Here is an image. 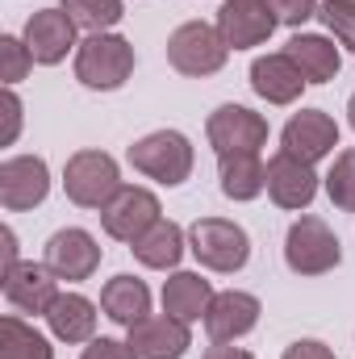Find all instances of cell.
Returning a JSON list of instances; mask_svg holds the SVG:
<instances>
[{
  "label": "cell",
  "instance_id": "obj_1",
  "mask_svg": "<svg viewBox=\"0 0 355 359\" xmlns=\"http://www.w3.org/2000/svg\"><path fill=\"white\" fill-rule=\"evenodd\" d=\"M126 159H130V168H134L138 176L155 180V184H163V188H180L184 180L192 176V163H196L192 142H188V134H180V130L142 134L138 142H130Z\"/></svg>",
  "mask_w": 355,
  "mask_h": 359
},
{
  "label": "cell",
  "instance_id": "obj_2",
  "mask_svg": "<svg viewBox=\"0 0 355 359\" xmlns=\"http://www.w3.org/2000/svg\"><path fill=\"white\" fill-rule=\"evenodd\" d=\"M134 46L121 34H88L76 50V80L92 92H117L134 76Z\"/></svg>",
  "mask_w": 355,
  "mask_h": 359
},
{
  "label": "cell",
  "instance_id": "obj_3",
  "mask_svg": "<svg viewBox=\"0 0 355 359\" xmlns=\"http://www.w3.org/2000/svg\"><path fill=\"white\" fill-rule=\"evenodd\" d=\"M188 251L209 271H243L251 259V238L230 217H196L188 226Z\"/></svg>",
  "mask_w": 355,
  "mask_h": 359
},
{
  "label": "cell",
  "instance_id": "obj_4",
  "mask_svg": "<svg viewBox=\"0 0 355 359\" xmlns=\"http://www.w3.org/2000/svg\"><path fill=\"white\" fill-rule=\"evenodd\" d=\"M226 59H230V46L217 34V25H209V21H184L168 38V63L188 80L217 76L226 67Z\"/></svg>",
  "mask_w": 355,
  "mask_h": 359
},
{
  "label": "cell",
  "instance_id": "obj_5",
  "mask_svg": "<svg viewBox=\"0 0 355 359\" xmlns=\"http://www.w3.org/2000/svg\"><path fill=\"white\" fill-rule=\"evenodd\" d=\"M284 264L293 276H326L343 264V247L322 217L301 213L284 234Z\"/></svg>",
  "mask_w": 355,
  "mask_h": 359
},
{
  "label": "cell",
  "instance_id": "obj_6",
  "mask_svg": "<svg viewBox=\"0 0 355 359\" xmlns=\"http://www.w3.org/2000/svg\"><path fill=\"white\" fill-rule=\"evenodd\" d=\"M121 188L117 159L109 151H76L63 163V192L80 209H105Z\"/></svg>",
  "mask_w": 355,
  "mask_h": 359
},
{
  "label": "cell",
  "instance_id": "obj_7",
  "mask_svg": "<svg viewBox=\"0 0 355 359\" xmlns=\"http://www.w3.org/2000/svg\"><path fill=\"white\" fill-rule=\"evenodd\" d=\"M205 138L217 151V159L222 155H260L267 147V117L247 104H222L209 113Z\"/></svg>",
  "mask_w": 355,
  "mask_h": 359
},
{
  "label": "cell",
  "instance_id": "obj_8",
  "mask_svg": "<svg viewBox=\"0 0 355 359\" xmlns=\"http://www.w3.org/2000/svg\"><path fill=\"white\" fill-rule=\"evenodd\" d=\"M159 217H163L159 196H155L151 188H138V184H121L117 196L100 209V226H105V234L117 238V243H138Z\"/></svg>",
  "mask_w": 355,
  "mask_h": 359
},
{
  "label": "cell",
  "instance_id": "obj_9",
  "mask_svg": "<svg viewBox=\"0 0 355 359\" xmlns=\"http://www.w3.org/2000/svg\"><path fill=\"white\" fill-rule=\"evenodd\" d=\"M51 196V168L42 155H8L0 163V205L4 213L38 209Z\"/></svg>",
  "mask_w": 355,
  "mask_h": 359
},
{
  "label": "cell",
  "instance_id": "obj_10",
  "mask_svg": "<svg viewBox=\"0 0 355 359\" xmlns=\"http://www.w3.org/2000/svg\"><path fill=\"white\" fill-rule=\"evenodd\" d=\"M0 292H4V301L13 305V313L46 318V309H51L55 297H59V276L46 268V264L21 259V264H13L8 271H0Z\"/></svg>",
  "mask_w": 355,
  "mask_h": 359
},
{
  "label": "cell",
  "instance_id": "obj_11",
  "mask_svg": "<svg viewBox=\"0 0 355 359\" xmlns=\"http://www.w3.org/2000/svg\"><path fill=\"white\" fill-rule=\"evenodd\" d=\"M335 147H339V121L322 109H301L280 130V151L305 163H322L326 155H335Z\"/></svg>",
  "mask_w": 355,
  "mask_h": 359
},
{
  "label": "cell",
  "instance_id": "obj_12",
  "mask_svg": "<svg viewBox=\"0 0 355 359\" xmlns=\"http://www.w3.org/2000/svg\"><path fill=\"white\" fill-rule=\"evenodd\" d=\"M42 264L55 271L59 280L80 284V280H92V276H96V268H100V247H96V238H92L88 230L67 226V230H55V234L46 238Z\"/></svg>",
  "mask_w": 355,
  "mask_h": 359
},
{
  "label": "cell",
  "instance_id": "obj_13",
  "mask_svg": "<svg viewBox=\"0 0 355 359\" xmlns=\"http://www.w3.org/2000/svg\"><path fill=\"white\" fill-rule=\"evenodd\" d=\"M76 29H80V25H76L63 8H38V13L25 21L21 38H25V46H29V55H34L38 67H55V63L67 59V50H80Z\"/></svg>",
  "mask_w": 355,
  "mask_h": 359
},
{
  "label": "cell",
  "instance_id": "obj_14",
  "mask_svg": "<svg viewBox=\"0 0 355 359\" xmlns=\"http://www.w3.org/2000/svg\"><path fill=\"white\" fill-rule=\"evenodd\" d=\"M267 196H272L276 209H309L314 196H318L314 163H305L288 151H276L267 159Z\"/></svg>",
  "mask_w": 355,
  "mask_h": 359
},
{
  "label": "cell",
  "instance_id": "obj_15",
  "mask_svg": "<svg viewBox=\"0 0 355 359\" xmlns=\"http://www.w3.org/2000/svg\"><path fill=\"white\" fill-rule=\"evenodd\" d=\"M213 25H217V34L226 38L230 50H251V46H264L280 21L267 13L264 0H226L217 8Z\"/></svg>",
  "mask_w": 355,
  "mask_h": 359
},
{
  "label": "cell",
  "instance_id": "obj_16",
  "mask_svg": "<svg viewBox=\"0 0 355 359\" xmlns=\"http://www.w3.org/2000/svg\"><path fill=\"white\" fill-rule=\"evenodd\" d=\"M260 313H264V305H260L255 292L226 288V292L213 297V305L205 313V330H209L213 343H234V339H243L260 326Z\"/></svg>",
  "mask_w": 355,
  "mask_h": 359
},
{
  "label": "cell",
  "instance_id": "obj_17",
  "mask_svg": "<svg viewBox=\"0 0 355 359\" xmlns=\"http://www.w3.org/2000/svg\"><path fill=\"white\" fill-rule=\"evenodd\" d=\"M130 347L138 359H180L192 347L188 322H180L172 313H147L142 322L130 326Z\"/></svg>",
  "mask_w": 355,
  "mask_h": 359
},
{
  "label": "cell",
  "instance_id": "obj_18",
  "mask_svg": "<svg viewBox=\"0 0 355 359\" xmlns=\"http://www.w3.org/2000/svg\"><path fill=\"white\" fill-rule=\"evenodd\" d=\"M251 88H255V96H264L267 104H293L309 84L297 72V63L280 50V55H260L251 63Z\"/></svg>",
  "mask_w": 355,
  "mask_h": 359
},
{
  "label": "cell",
  "instance_id": "obj_19",
  "mask_svg": "<svg viewBox=\"0 0 355 359\" xmlns=\"http://www.w3.org/2000/svg\"><path fill=\"white\" fill-rule=\"evenodd\" d=\"M213 284L201 271H172L163 280V313H172L180 322H205L209 305H213Z\"/></svg>",
  "mask_w": 355,
  "mask_h": 359
},
{
  "label": "cell",
  "instance_id": "obj_20",
  "mask_svg": "<svg viewBox=\"0 0 355 359\" xmlns=\"http://www.w3.org/2000/svg\"><path fill=\"white\" fill-rule=\"evenodd\" d=\"M284 55L297 63L305 84H330L339 76V67H343V50L330 38H322V34H293Z\"/></svg>",
  "mask_w": 355,
  "mask_h": 359
},
{
  "label": "cell",
  "instance_id": "obj_21",
  "mask_svg": "<svg viewBox=\"0 0 355 359\" xmlns=\"http://www.w3.org/2000/svg\"><path fill=\"white\" fill-rule=\"evenodd\" d=\"M46 326L59 343L76 347V343H92L96 339V305L84 292H59L55 305L46 309Z\"/></svg>",
  "mask_w": 355,
  "mask_h": 359
},
{
  "label": "cell",
  "instance_id": "obj_22",
  "mask_svg": "<svg viewBox=\"0 0 355 359\" xmlns=\"http://www.w3.org/2000/svg\"><path fill=\"white\" fill-rule=\"evenodd\" d=\"M130 251H134V259L142 264V268L151 271H176L180 259H184V251H188V234L180 230L172 217H159L138 243H130Z\"/></svg>",
  "mask_w": 355,
  "mask_h": 359
},
{
  "label": "cell",
  "instance_id": "obj_23",
  "mask_svg": "<svg viewBox=\"0 0 355 359\" xmlns=\"http://www.w3.org/2000/svg\"><path fill=\"white\" fill-rule=\"evenodd\" d=\"M100 309H105L109 322H117V326L130 330L134 322H142V318L151 313V288H147L138 276L121 271V276H113V280L100 288Z\"/></svg>",
  "mask_w": 355,
  "mask_h": 359
},
{
  "label": "cell",
  "instance_id": "obj_24",
  "mask_svg": "<svg viewBox=\"0 0 355 359\" xmlns=\"http://www.w3.org/2000/svg\"><path fill=\"white\" fill-rule=\"evenodd\" d=\"M217 184L226 201H255L267 192V168L260 155H222L217 159Z\"/></svg>",
  "mask_w": 355,
  "mask_h": 359
},
{
  "label": "cell",
  "instance_id": "obj_25",
  "mask_svg": "<svg viewBox=\"0 0 355 359\" xmlns=\"http://www.w3.org/2000/svg\"><path fill=\"white\" fill-rule=\"evenodd\" d=\"M0 359H55V347L21 313H4L0 318Z\"/></svg>",
  "mask_w": 355,
  "mask_h": 359
},
{
  "label": "cell",
  "instance_id": "obj_26",
  "mask_svg": "<svg viewBox=\"0 0 355 359\" xmlns=\"http://www.w3.org/2000/svg\"><path fill=\"white\" fill-rule=\"evenodd\" d=\"M80 29H88V34H109L121 17H126V4L121 0H63L59 4Z\"/></svg>",
  "mask_w": 355,
  "mask_h": 359
},
{
  "label": "cell",
  "instance_id": "obj_27",
  "mask_svg": "<svg viewBox=\"0 0 355 359\" xmlns=\"http://www.w3.org/2000/svg\"><path fill=\"white\" fill-rule=\"evenodd\" d=\"M326 196H330L335 209L355 213V147H347V151L335 155V163H330V172H326Z\"/></svg>",
  "mask_w": 355,
  "mask_h": 359
},
{
  "label": "cell",
  "instance_id": "obj_28",
  "mask_svg": "<svg viewBox=\"0 0 355 359\" xmlns=\"http://www.w3.org/2000/svg\"><path fill=\"white\" fill-rule=\"evenodd\" d=\"M34 67V55L25 46V38H13V34H0V80L4 88H17Z\"/></svg>",
  "mask_w": 355,
  "mask_h": 359
},
{
  "label": "cell",
  "instance_id": "obj_29",
  "mask_svg": "<svg viewBox=\"0 0 355 359\" xmlns=\"http://www.w3.org/2000/svg\"><path fill=\"white\" fill-rule=\"evenodd\" d=\"M318 21L335 34L339 46L355 50V0H322L318 4Z\"/></svg>",
  "mask_w": 355,
  "mask_h": 359
},
{
  "label": "cell",
  "instance_id": "obj_30",
  "mask_svg": "<svg viewBox=\"0 0 355 359\" xmlns=\"http://www.w3.org/2000/svg\"><path fill=\"white\" fill-rule=\"evenodd\" d=\"M264 4L280 25H293V29H301L309 17H318V0H264Z\"/></svg>",
  "mask_w": 355,
  "mask_h": 359
},
{
  "label": "cell",
  "instance_id": "obj_31",
  "mask_svg": "<svg viewBox=\"0 0 355 359\" xmlns=\"http://www.w3.org/2000/svg\"><path fill=\"white\" fill-rule=\"evenodd\" d=\"M80 359H138V351L130 347V339L126 343L121 339H92V343H84Z\"/></svg>",
  "mask_w": 355,
  "mask_h": 359
},
{
  "label": "cell",
  "instance_id": "obj_32",
  "mask_svg": "<svg viewBox=\"0 0 355 359\" xmlns=\"http://www.w3.org/2000/svg\"><path fill=\"white\" fill-rule=\"evenodd\" d=\"M0 109H4V134H0V147H13L17 142V134H21V96L13 88H4V96H0Z\"/></svg>",
  "mask_w": 355,
  "mask_h": 359
},
{
  "label": "cell",
  "instance_id": "obj_33",
  "mask_svg": "<svg viewBox=\"0 0 355 359\" xmlns=\"http://www.w3.org/2000/svg\"><path fill=\"white\" fill-rule=\"evenodd\" d=\"M280 359H339L322 339H297V343H288L284 347V355Z\"/></svg>",
  "mask_w": 355,
  "mask_h": 359
},
{
  "label": "cell",
  "instance_id": "obj_34",
  "mask_svg": "<svg viewBox=\"0 0 355 359\" xmlns=\"http://www.w3.org/2000/svg\"><path fill=\"white\" fill-rule=\"evenodd\" d=\"M201 359H255V355L247 347H234V343H213V347H205Z\"/></svg>",
  "mask_w": 355,
  "mask_h": 359
},
{
  "label": "cell",
  "instance_id": "obj_35",
  "mask_svg": "<svg viewBox=\"0 0 355 359\" xmlns=\"http://www.w3.org/2000/svg\"><path fill=\"white\" fill-rule=\"evenodd\" d=\"M0 243H4V271H8L13 264H21V255H17V234L4 226V230H0Z\"/></svg>",
  "mask_w": 355,
  "mask_h": 359
},
{
  "label": "cell",
  "instance_id": "obj_36",
  "mask_svg": "<svg viewBox=\"0 0 355 359\" xmlns=\"http://www.w3.org/2000/svg\"><path fill=\"white\" fill-rule=\"evenodd\" d=\"M347 121H351V130H355V96L347 100Z\"/></svg>",
  "mask_w": 355,
  "mask_h": 359
}]
</instances>
